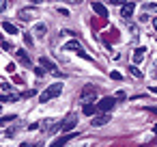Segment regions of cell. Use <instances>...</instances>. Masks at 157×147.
Listing matches in <instances>:
<instances>
[{
  "mask_svg": "<svg viewBox=\"0 0 157 147\" xmlns=\"http://www.w3.org/2000/svg\"><path fill=\"white\" fill-rule=\"evenodd\" d=\"M63 93V84L60 82H56V84H52V87H48L41 95H39V102H50V100H54V97H58Z\"/></svg>",
  "mask_w": 157,
  "mask_h": 147,
  "instance_id": "obj_1",
  "label": "cell"
},
{
  "mask_svg": "<svg viewBox=\"0 0 157 147\" xmlns=\"http://www.w3.org/2000/svg\"><path fill=\"white\" fill-rule=\"evenodd\" d=\"M114 104H116V97H103V100L97 102V110L101 115H110V110L114 108Z\"/></svg>",
  "mask_w": 157,
  "mask_h": 147,
  "instance_id": "obj_2",
  "label": "cell"
},
{
  "mask_svg": "<svg viewBox=\"0 0 157 147\" xmlns=\"http://www.w3.org/2000/svg\"><path fill=\"white\" fill-rule=\"evenodd\" d=\"M35 18H37V9L35 7H26V9H20L17 11V20H22V22H30Z\"/></svg>",
  "mask_w": 157,
  "mask_h": 147,
  "instance_id": "obj_3",
  "label": "cell"
},
{
  "mask_svg": "<svg viewBox=\"0 0 157 147\" xmlns=\"http://www.w3.org/2000/svg\"><path fill=\"white\" fill-rule=\"evenodd\" d=\"M39 65L45 69V71H52V74H58V76H63L60 71H58V67H56V63L52 61V59H48V56H41L39 59Z\"/></svg>",
  "mask_w": 157,
  "mask_h": 147,
  "instance_id": "obj_4",
  "label": "cell"
},
{
  "mask_svg": "<svg viewBox=\"0 0 157 147\" xmlns=\"http://www.w3.org/2000/svg\"><path fill=\"white\" fill-rule=\"evenodd\" d=\"M65 50H67V52H78V56H82V59H88V61H90V56L82 50V46H80L78 41H69V43H65Z\"/></svg>",
  "mask_w": 157,
  "mask_h": 147,
  "instance_id": "obj_5",
  "label": "cell"
},
{
  "mask_svg": "<svg viewBox=\"0 0 157 147\" xmlns=\"http://www.w3.org/2000/svg\"><path fill=\"white\" fill-rule=\"evenodd\" d=\"M75 123H78V117L71 112V115H69V117H65V121L60 123V130L69 132V130H73V128H75Z\"/></svg>",
  "mask_w": 157,
  "mask_h": 147,
  "instance_id": "obj_6",
  "label": "cell"
},
{
  "mask_svg": "<svg viewBox=\"0 0 157 147\" xmlns=\"http://www.w3.org/2000/svg\"><path fill=\"white\" fill-rule=\"evenodd\" d=\"M133 11H136V2H125V5L121 7V15H123L125 20H129V18L133 15Z\"/></svg>",
  "mask_w": 157,
  "mask_h": 147,
  "instance_id": "obj_7",
  "label": "cell"
},
{
  "mask_svg": "<svg viewBox=\"0 0 157 147\" xmlns=\"http://www.w3.org/2000/svg\"><path fill=\"white\" fill-rule=\"evenodd\" d=\"M15 56H17V61H20L22 65H26V67H33V61L28 59L26 50H17V52H15Z\"/></svg>",
  "mask_w": 157,
  "mask_h": 147,
  "instance_id": "obj_8",
  "label": "cell"
},
{
  "mask_svg": "<svg viewBox=\"0 0 157 147\" xmlns=\"http://www.w3.org/2000/svg\"><path fill=\"white\" fill-rule=\"evenodd\" d=\"M73 136H75V134H65V136L56 138V141H54L52 145H48V147H65V145H67V143H69V141H71Z\"/></svg>",
  "mask_w": 157,
  "mask_h": 147,
  "instance_id": "obj_9",
  "label": "cell"
},
{
  "mask_svg": "<svg viewBox=\"0 0 157 147\" xmlns=\"http://www.w3.org/2000/svg\"><path fill=\"white\" fill-rule=\"evenodd\" d=\"M93 11H95V13H97L99 18H103V20L108 18V9H105V7H103L101 2H93Z\"/></svg>",
  "mask_w": 157,
  "mask_h": 147,
  "instance_id": "obj_10",
  "label": "cell"
},
{
  "mask_svg": "<svg viewBox=\"0 0 157 147\" xmlns=\"http://www.w3.org/2000/svg\"><path fill=\"white\" fill-rule=\"evenodd\" d=\"M82 112H84L86 117H93V115H95V112H99V110H97V104H90V102H88V104H84V106H82Z\"/></svg>",
  "mask_w": 157,
  "mask_h": 147,
  "instance_id": "obj_11",
  "label": "cell"
},
{
  "mask_svg": "<svg viewBox=\"0 0 157 147\" xmlns=\"http://www.w3.org/2000/svg\"><path fill=\"white\" fill-rule=\"evenodd\" d=\"M93 95H95V87H84L82 89V100H86V104H88V100H93Z\"/></svg>",
  "mask_w": 157,
  "mask_h": 147,
  "instance_id": "obj_12",
  "label": "cell"
},
{
  "mask_svg": "<svg viewBox=\"0 0 157 147\" xmlns=\"http://www.w3.org/2000/svg\"><path fill=\"white\" fill-rule=\"evenodd\" d=\"M108 121H110V115H99V117L93 119V125H95V128H101V125H105Z\"/></svg>",
  "mask_w": 157,
  "mask_h": 147,
  "instance_id": "obj_13",
  "label": "cell"
},
{
  "mask_svg": "<svg viewBox=\"0 0 157 147\" xmlns=\"http://www.w3.org/2000/svg\"><path fill=\"white\" fill-rule=\"evenodd\" d=\"M2 31H5V33H9V35H17V26H15V24H11V22H7V20L2 22Z\"/></svg>",
  "mask_w": 157,
  "mask_h": 147,
  "instance_id": "obj_14",
  "label": "cell"
},
{
  "mask_svg": "<svg viewBox=\"0 0 157 147\" xmlns=\"http://www.w3.org/2000/svg\"><path fill=\"white\" fill-rule=\"evenodd\" d=\"M144 52H146V48H136L133 50V63H140L144 59Z\"/></svg>",
  "mask_w": 157,
  "mask_h": 147,
  "instance_id": "obj_15",
  "label": "cell"
},
{
  "mask_svg": "<svg viewBox=\"0 0 157 147\" xmlns=\"http://www.w3.org/2000/svg\"><path fill=\"white\" fill-rule=\"evenodd\" d=\"M45 33H48L45 24H37V26H35V35H37V37H45Z\"/></svg>",
  "mask_w": 157,
  "mask_h": 147,
  "instance_id": "obj_16",
  "label": "cell"
},
{
  "mask_svg": "<svg viewBox=\"0 0 157 147\" xmlns=\"http://www.w3.org/2000/svg\"><path fill=\"white\" fill-rule=\"evenodd\" d=\"M15 119H17V115H2V117H0V123L7 125L9 121H15Z\"/></svg>",
  "mask_w": 157,
  "mask_h": 147,
  "instance_id": "obj_17",
  "label": "cell"
},
{
  "mask_svg": "<svg viewBox=\"0 0 157 147\" xmlns=\"http://www.w3.org/2000/svg\"><path fill=\"white\" fill-rule=\"evenodd\" d=\"M17 100H20V95H9V93H5L2 97H0V102H5V104L7 102H17Z\"/></svg>",
  "mask_w": 157,
  "mask_h": 147,
  "instance_id": "obj_18",
  "label": "cell"
},
{
  "mask_svg": "<svg viewBox=\"0 0 157 147\" xmlns=\"http://www.w3.org/2000/svg\"><path fill=\"white\" fill-rule=\"evenodd\" d=\"M22 147H43V143L41 141H24Z\"/></svg>",
  "mask_w": 157,
  "mask_h": 147,
  "instance_id": "obj_19",
  "label": "cell"
},
{
  "mask_svg": "<svg viewBox=\"0 0 157 147\" xmlns=\"http://www.w3.org/2000/svg\"><path fill=\"white\" fill-rule=\"evenodd\" d=\"M17 132H20V125H13V128H9V130L5 132V136H7V138H11V136H15Z\"/></svg>",
  "mask_w": 157,
  "mask_h": 147,
  "instance_id": "obj_20",
  "label": "cell"
},
{
  "mask_svg": "<svg viewBox=\"0 0 157 147\" xmlns=\"http://www.w3.org/2000/svg\"><path fill=\"white\" fill-rule=\"evenodd\" d=\"M129 71H131V76H136V78H142V71H140L138 67H129Z\"/></svg>",
  "mask_w": 157,
  "mask_h": 147,
  "instance_id": "obj_21",
  "label": "cell"
},
{
  "mask_svg": "<svg viewBox=\"0 0 157 147\" xmlns=\"http://www.w3.org/2000/svg\"><path fill=\"white\" fill-rule=\"evenodd\" d=\"M0 89H2V91L7 93V91H9L11 87H9V82H7V80H0Z\"/></svg>",
  "mask_w": 157,
  "mask_h": 147,
  "instance_id": "obj_22",
  "label": "cell"
},
{
  "mask_svg": "<svg viewBox=\"0 0 157 147\" xmlns=\"http://www.w3.org/2000/svg\"><path fill=\"white\" fill-rule=\"evenodd\" d=\"M110 78H112V80H121V78H123V76H121V74H118V71H110Z\"/></svg>",
  "mask_w": 157,
  "mask_h": 147,
  "instance_id": "obj_23",
  "label": "cell"
},
{
  "mask_svg": "<svg viewBox=\"0 0 157 147\" xmlns=\"http://www.w3.org/2000/svg\"><path fill=\"white\" fill-rule=\"evenodd\" d=\"M35 71H37V76H39V78H41V76H43V74H45V69H43V67H41V65H39V67H35Z\"/></svg>",
  "mask_w": 157,
  "mask_h": 147,
  "instance_id": "obj_24",
  "label": "cell"
},
{
  "mask_svg": "<svg viewBox=\"0 0 157 147\" xmlns=\"http://www.w3.org/2000/svg\"><path fill=\"white\" fill-rule=\"evenodd\" d=\"M146 9H148V11H155V13H157V5H146Z\"/></svg>",
  "mask_w": 157,
  "mask_h": 147,
  "instance_id": "obj_25",
  "label": "cell"
},
{
  "mask_svg": "<svg viewBox=\"0 0 157 147\" xmlns=\"http://www.w3.org/2000/svg\"><path fill=\"white\" fill-rule=\"evenodd\" d=\"M153 28H155V31H157V18H155V20H153Z\"/></svg>",
  "mask_w": 157,
  "mask_h": 147,
  "instance_id": "obj_26",
  "label": "cell"
},
{
  "mask_svg": "<svg viewBox=\"0 0 157 147\" xmlns=\"http://www.w3.org/2000/svg\"><path fill=\"white\" fill-rule=\"evenodd\" d=\"M148 110H153V112H155V115H157V108H155V106H151V108H148Z\"/></svg>",
  "mask_w": 157,
  "mask_h": 147,
  "instance_id": "obj_27",
  "label": "cell"
},
{
  "mask_svg": "<svg viewBox=\"0 0 157 147\" xmlns=\"http://www.w3.org/2000/svg\"><path fill=\"white\" fill-rule=\"evenodd\" d=\"M153 93H157V89H153Z\"/></svg>",
  "mask_w": 157,
  "mask_h": 147,
  "instance_id": "obj_28",
  "label": "cell"
}]
</instances>
